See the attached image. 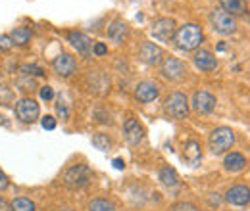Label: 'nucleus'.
I'll use <instances>...</instances> for the list:
<instances>
[{
  "mask_svg": "<svg viewBox=\"0 0 250 211\" xmlns=\"http://www.w3.org/2000/svg\"><path fill=\"white\" fill-rule=\"evenodd\" d=\"M41 125H42L44 131H54V129H56V119H54L52 115H44V117L41 119Z\"/></svg>",
  "mask_w": 250,
  "mask_h": 211,
  "instance_id": "28",
  "label": "nucleus"
},
{
  "mask_svg": "<svg viewBox=\"0 0 250 211\" xmlns=\"http://www.w3.org/2000/svg\"><path fill=\"white\" fill-rule=\"evenodd\" d=\"M225 200L231 206H247L250 202V188L249 186H233L227 190Z\"/></svg>",
  "mask_w": 250,
  "mask_h": 211,
  "instance_id": "16",
  "label": "nucleus"
},
{
  "mask_svg": "<svg viewBox=\"0 0 250 211\" xmlns=\"http://www.w3.org/2000/svg\"><path fill=\"white\" fill-rule=\"evenodd\" d=\"M10 38H12L14 46H27V42L31 40V29L29 27H16L10 33Z\"/></svg>",
  "mask_w": 250,
  "mask_h": 211,
  "instance_id": "20",
  "label": "nucleus"
},
{
  "mask_svg": "<svg viewBox=\"0 0 250 211\" xmlns=\"http://www.w3.org/2000/svg\"><path fill=\"white\" fill-rule=\"evenodd\" d=\"M63 186L67 190H81L83 186H87V182L91 181V169L85 163H77L71 165L65 173H63Z\"/></svg>",
  "mask_w": 250,
  "mask_h": 211,
  "instance_id": "2",
  "label": "nucleus"
},
{
  "mask_svg": "<svg viewBox=\"0 0 250 211\" xmlns=\"http://www.w3.org/2000/svg\"><path fill=\"white\" fill-rule=\"evenodd\" d=\"M185 159L188 163H196L200 159V146L196 140H188L185 144Z\"/></svg>",
  "mask_w": 250,
  "mask_h": 211,
  "instance_id": "23",
  "label": "nucleus"
},
{
  "mask_svg": "<svg viewBox=\"0 0 250 211\" xmlns=\"http://www.w3.org/2000/svg\"><path fill=\"white\" fill-rule=\"evenodd\" d=\"M89 211H116L114 204L104 200V198H96L89 204Z\"/></svg>",
  "mask_w": 250,
  "mask_h": 211,
  "instance_id": "25",
  "label": "nucleus"
},
{
  "mask_svg": "<svg viewBox=\"0 0 250 211\" xmlns=\"http://www.w3.org/2000/svg\"><path fill=\"white\" fill-rule=\"evenodd\" d=\"M210 23H212L214 31L219 33V35H231V33H235V29H237L235 18H233L231 14H227L225 10H221V8L212 10V14H210Z\"/></svg>",
  "mask_w": 250,
  "mask_h": 211,
  "instance_id": "6",
  "label": "nucleus"
},
{
  "mask_svg": "<svg viewBox=\"0 0 250 211\" xmlns=\"http://www.w3.org/2000/svg\"><path fill=\"white\" fill-rule=\"evenodd\" d=\"M171 211H198V208L190 202H177L171 206Z\"/></svg>",
  "mask_w": 250,
  "mask_h": 211,
  "instance_id": "27",
  "label": "nucleus"
},
{
  "mask_svg": "<svg viewBox=\"0 0 250 211\" xmlns=\"http://www.w3.org/2000/svg\"><path fill=\"white\" fill-rule=\"evenodd\" d=\"M41 98H42V100H46V102H48V100H52V98H54V91H52L48 85L41 87Z\"/></svg>",
  "mask_w": 250,
  "mask_h": 211,
  "instance_id": "32",
  "label": "nucleus"
},
{
  "mask_svg": "<svg viewBox=\"0 0 250 211\" xmlns=\"http://www.w3.org/2000/svg\"><path fill=\"white\" fill-rule=\"evenodd\" d=\"M162 75L167 81H181L187 75V65L175 56H164L162 60Z\"/></svg>",
  "mask_w": 250,
  "mask_h": 211,
  "instance_id": "7",
  "label": "nucleus"
},
{
  "mask_svg": "<svg viewBox=\"0 0 250 211\" xmlns=\"http://www.w3.org/2000/svg\"><path fill=\"white\" fill-rule=\"evenodd\" d=\"M112 163H114V167H116V169H124L125 167V161L124 159H120V157H116Z\"/></svg>",
  "mask_w": 250,
  "mask_h": 211,
  "instance_id": "34",
  "label": "nucleus"
},
{
  "mask_svg": "<svg viewBox=\"0 0 250 211\" xmlns=\"http://www.w3.org/2000/svg\"><path fill=\"white\" fill-rule=\"evenodd\" d=\"M175 46L183 52H190L196 50L200 46V42L204 40V33L196 23H185L183 27L175 31Z\"/></svg>",
  "mask_w": 250,
  "mask_h": 211,
  "instance_id": "1",
  "label": "nucleus"
},
{
  "mask_svg": "<svg viewBox=\"0 0 250 211\" xmlns=\"http://www.w3.org/2000/svg\"><path fill=\"white\" fill-rule=\"evenodd\" d=\"M12 46H14V42H12L10 35H0V50L2 52H8Z\"/></svg>",
  "mask_w": 250,
  "mask_h": 211,
  "instance_id": "29",
  "label": "nucleus"
},
{
  "mask_svg": "<svg viewBox=\"0 0 250 211\" xmlns=\"http://www.w3.org/2000/svg\"><path fill=\"white\" fill-rule=\"evenodd\" d=\"M67 40H69V42H71V46L77 50V54H81V56H85V58H91L93 42H91V38H89L85 33L69 31V33H67Z\"/></svg>",
  "mask_w": 250,
  "mask_h": 211,
  "instance_id": "10",
  "label": "nucleus"
},
{
  "mask_svg": "<svg viewBox=\"0 0 250 211\" xmlns=\"http://www.w3.org/2000/svg\"><path fill=\"white\" fill-rule=\"evenodd\" d=\"M223 165H225V169H227V171H233V173H237V171L245 169V165H247V159H245V155H243V153L231 152V153H227V155H225V159H223Z\"/></svg>",
  "mask_w": 250,
  "mask_h": 211,
  "instance_id": "18",
  "label": "nucleus"
},
{
  "mask_svg": "<svg viewBox=\"0 0 250 211\" xmlns=\"http://www.w3.org/2000/svg\"><path fill=\"white\" fill-rule=\"evenodd\" d=\"M93 52L96 54V56H104V54H108V46H106L104 42H94Z\"/></svg>",
  "mask_w": 250,
  "mask_h": 211,
  "instance_id": "31",
  "label": "nucleus"
},
{
  "mask_svg": "<svg viewBox=\"0 0 250 211\" xmlns=\"http://www.w3.org/2000/svg\"><path fill=\"white\" fill-rule=\"evenodd\" d=\"M219 2H221V10H225L233 18L247 12V0H219Z\"/></svg>",
  "mask_w": 250,
  "mask_h": 211,
  "instance_id": "19",
  "label": "nucleus"
},
{
  "mask_svg": "<svg viewBox=\"0 0 250 211\" xmlns=\"http://www.w3.org/2000/svg\"><path fill=\"white\" fill-rule=\"evenodd\" d=\"M35 204H33L29 198L25 196H20V198H14L10 202V211H35Z\"/></svg>",
  "mask_w": 250,
  "mask_h": 211,
  "instance_id": "22",
  "label": "nucleus"
},
{
  "mask_svg": "<svg viewBox=\"0 0 250 211\" xmlns=\"http://www.w3.org/2000/svg\"><path fill=\"white\" fill-rule=\"evenodd\" d=\"M160 181L166 186H177L179 184V175H177V171L173 167L166 165V167L160 169Z\"/></svg>",
  "mask_w": 250,
  "mask_h": 211,
  "instance_id": "21",
  "label": "nucleus"
},
{
  "mask_svg": "<svg viewBox=\"0 0 250 211\" xmlns=\"http://www.w3.org/2000/svg\"><path fill=\"white\" fill-rule=\"evenodd\" d=\"M124 136L125 140H127V144L129 146H139L141 144V140L145 138V131H143V127H141V123L137 119H127L124 123Z\"/></svg>",
  "mask_w": 250,
  "mask_h": 211,
  "instance_id": "13",
  "label": "nucleus"
},
{
  "mask_svg": "<svg viewBox=\"0 0 250 211\" xmlns=\"http://www.w3.org/2000/svg\"><path fill=\"white\" fill-rule=\"evenodd\" d=\"M0 211H10V204L0 196Z\"/></svg>",
  "mask_w": 250,
  "mask_h": 211,
  "instance_id": "35",
  "label": "nucleus"
},
{
  "mask_svg": "<svg viewBox=\"0 0 250 211\" xmlns=\"http://www.w3.org/2000/svg\"><path fill=\"white\" fill-rule=\"evenodd\" d=\"M175 21L171 18H160L152 23V37L160 40V42H169L173 37H175Z\"/></svg>",
  "mask_w": 250,
  "mask_h": 211,
  "instance_id": "8",
  "label": "nucleus"
},
{
  "mask_svg": "<svg viewBox=\"0 0 250 211\" xmlns=\"http://www.w3.org/2000/svg\"><path fill=\"white\" fill-rule=\"evenodd\" d=\"M93 146L96 150H102V152H108L112 148V140H110V136L108 134H104V133H96L93 136Z\"/></svg>",
  "mask_w": 250,
  "mask_h": 211,
  "instance_id": "24",
  "label": "nucleus"
},
{
  "mask_svg": "<svg viewBox=\"0 0 250 211\" xmlns=\"http://www.w3.org/2000/svg\"><path fill=\"white\" fill-rule=\"evenodd\" d=\"M164 112L171 119H185L188 115V100L183 92H171L164 100Z\"/></svg>",
  "mask_w": 250,
  "mask_h": 211,
  "instance_id": "3",
  "label": "nucleus"
},
{
  "mask_svg": "<svg viewBox=\"0 0 250 211\" xmlns=\"http://www.w3.org/2000/svg\"><path fill=\"white\" fill-rule=\"evenodd\" d=\"M216 108V98L206 91H196L192 96V110L198 114H212Z\"/></svg>",
  "mask_w": 250,
  "mask_h": 211,
  "instance_id": "14",
  "label": "nucleus"
},
{
  "mask_svg": "<svg viewBox=\"0 0 250 211\" xmlns=\"http://www.w3.org/2000/svg\"><path fill=\"white\" fill-rule=\"evenodd\" d=\"M192 60H194V65L200 69V71H214L216 67H218V60H216V56L210 52V50H204V48H200V50H196L194 52V56H192Z\"/></svg>",
  "mask_w": 250,
  "mask_h": 211,
  "instance_id": "15",
  "label": "nucleus"
},
{
  "mask_svg": "<svg viewBox=\"0 0 250 211\" xmlns=\"http://www.w3.org/2000/svg\"><path fill=\"white\" fill-rule=\"evenodd\" d=\"M20 73H21L23 77H31V75H35V77H42V75H44L42 67H39V65H35V63H31V65H23V67L20 69Z\"/></svg>",
  "mask_w": 250,
  "mask_h": 211,
  "instance_id": "26",
  "label": "nucleus"
},
{
  "mask_svg": "<svg viewBox=\"0 0 250 211\" xmlns=\"http://www.w3.org/2000/svg\"><path fill=\"white\" fill-rule=\"evenodd\" d=\"M160 94V87H158L154 81H141L137 87H135V98L141 102V104H148V102H154Z\"/></svg>",
  "mask_w": 250,
  "mask_h": 211,
  "instance_id": "12",
  "label": "nucleus"
},
{
  "mask_svg": "<svg viewBox=\"0 0 250 211\" xmlns=\"http://www.w3.org/2000/svg\"><path fill=\"white\" fill-rule=\"evenodd\" d=\"M14 114H16V119L20 123H25V125H31L39 119L41 115V108L37 104V100L33 98H20L16 102V108H14Z\"/></svg>",
  "mask_w": 250,
  "mask_h": 211,
  "instance_id": "5",
  "label": "nucleus"
},
{
  "mask_svg": "<svg viewBox=\"0 0 250 211\" xmlns=\"http://www.w3.org/2000/svg\"><path fill=\"white\" fill-rule=\"evenodd\" d=\"M52 69H54V73L60 75V77H71V75L77 71V61H75V58H73L71 54L62 52V54H58V56L52 60Z\"/></svg>",
  "mask_w": 250,
  "mask_h": 211,
  "instance_id": "9",
  "label": "nucleus"
},
{
  "mask_svg": "<svg viewBox=\"0 0 250 211\" xmlns=\"http://www.w3.org/2000/svg\"><path fill=\"white\" fill-rule=\"evenodd\" d=\"M129 35V27H127V23L122 21V19H116V21H112L110 23V27H108V38L110 40H114V42H124V38Z\"/></svg>",
  "mask_w": 250,
  "mask_h": 211,
  "instance_id": "17",
  "label": "nucleus"
},
{
  "mask_svg": "<svg viewBox=\"0 0 250 211\" xmlns=\"http://www.w3.org/2000/svg\"><path fill=\"white\" fill-rule=\"evenodd\" d=\"M8 186H10V181H8V177H6V173H4L2 169H0V192H2V190H6Z\"/></svg>",
  "mask_w": 250,
  "mask_h": 211,
  "instance_id": "33",
  "label": "nucleus"
},
{
  "mask_svg": "<svg viewBox=\"0 0 250 211\" xmlns=\"http://www.w3.org/2000/svg\"><path fill=\"white\" fill-rule=\"evenodd\" d=\"M139 58L146 65H158L164 60V50L154 42H143V46L139 50Z\"/></svg>",
  "mask_w": 250,
  "mask_h": 211,
  "instance_id": "11",
  "label": "nucleus"
},
{
  "mask_svg": "<svg viewBox=\"0 0 250 211\" xmlns=\"http://www.w3.org/2000/svg\"><path fill=\"white\" fill-rule=\"evenodd\" d=\"M249 23H250V14H249Z\"/></svg>",
  "mask_w": 250,
  "mask_h": 211,
  "instance_id": "36",
  "label": "nucleus"
},
{
  "mask_svg": "<svg viewBox=\"0 0 250 211\" xmlns=\"http://www.w3.org/2000/svg\"><path fill=\"white\" fill-rule=\"evenodd\" d=\"M233 142H235V134L229 127H218L208 136V146H210L212 153H216V155L229 150L233 146Z\"/></svg>",
  "mask_w": 250,
  "mask_h": 211,
  "instance_id": "4",
  "label": "nucleus"
},
{
  "mask_svg": "<svg viewBox=\"0 0 250 211\" xmlns=\"http://www.w3.org/2000/svg\"><path fill=\"white\" fill-rule=\"evenodd\" d=\"M63 211H69V210H63Z\"/></svg>",
  "mask_w": 250,
  "mask_h": 211,
  "instance_id": "37",
  "label": "nucleus"
},
{
  "mask_svg": "<svg viewBox=\"0 0 250 211\" xmlns=\"http://www.w3.org/2000/svg\"><path fill=\"white\" fill-rule=\"evenodd\" d=\"M56 114H58V117L62 121L67 119V115H69V112H67V108H65V104H62V100L56 104Z\"/></svg>",
  "mask_w": 250,
  "mask_h": 211,
  "instance_id": "30",
  "label": "nucleus"
}]
</instances>
